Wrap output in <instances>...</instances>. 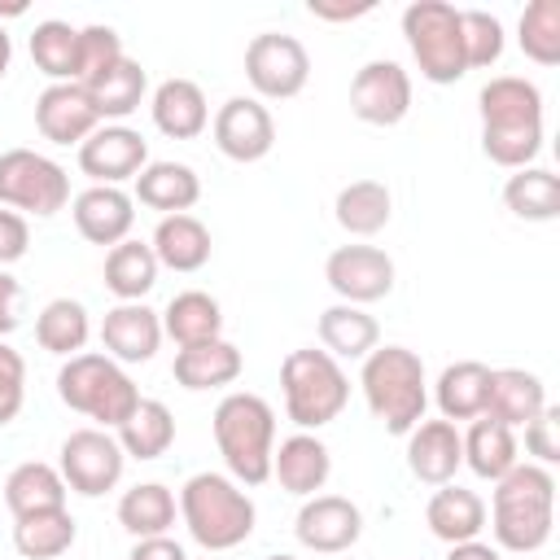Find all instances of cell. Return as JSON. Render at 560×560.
I'll use <instances>...</instances> for the list:
<instances>
[{
	"instance_id": "1",
	"label": "cell",
	"mask_w": 560,
	"mask_h": 560,
	"mask_svg": "<svg viewBox=\"0 0 560 560\" xmlns=\"http://www.w3.org/2000/svg\"><path fill=\"white\" fill-rule=\"evenodd\" d=\"M481 153L494 166L521 171L542 153V92L521 74H499L477 92Z\"/></svg>"
},
{
	"instance_id": "2",
	"label": "cell",
	"mask_w": 560,
	"mask_h": 560,
	"mask_svg": "<svg viewBox=\"0 0 560 560\" xmlns=\"http://www.w3.org/2000/svg\"><path fill=\"white\" fill-rule=\"evenodd\" d=\"M556 525V477L542 464H516L494 481L490 529L503 551H538L547 547Z\"/></svg>"
},
{
	"instance_id": "3",
	"label": "cell",
	"mask_w": 560,
	"mask_h": 560,
	"mask_svg": "<svg viewBox=\"0 0 560 560\" xmlns=\"http://www.w3.org/2000/svg\"><path fill=\"white\" fill-rule=\"evenodd\" d=\"M214 446L228 464V477L236 486H262L271 477V451H276V411L262 394L236 389L214 407Z\"/></svg>"
},
{
	"instance_id": "4",
	"label": "cell",
	"mask_w": 560,
	"mask_h": 560,
	"mask_svg": "<svg viewBox=\"0 0 560 560\" xmlns=\"http://www.w3.org/2000/svg\"><path fill=\"white\" fill-rule=\"evenodd\" d=\"M179 516L197 547L206 551H232L254 534L258 508L228 472H192L179 490Z\"/></svg>"
},
{
	"instance_id": "5",
	"label": "cell",
	"mask_w": 560,
	"mask_h": 560,
	"mask_svg": "<svg viewBox=\"0 0 560 560\" xmlns=\"http://www.w3.org/2000/svg\"><path fill=\"white\" fill-rule=\"evenodd\" d=\"M359 385H363L368 411L385 424V433L407 438L424 420L429 381H424V363H420L416 350H407V346H376L363 359Z\"/></svg>"
},
{
	"instance_id": "6",
	"label": "cell",
	"mask_w": 560,
	"mask_h": 560,
	"mask_svg": "<svg viewBox=\"0 0 560 560\" xmlns=\"http://www.w3.org/2000/svg\"><path fill=\"white\" fill-rule=\"evenodd\" d=\"M280 389H284V416L302 433L332 424L350 402V376L341 372V363L328 350H315V346L284 354Z\"/></svg>"
},
{
	"instance_id": "7",
	"label": "cell",
	"mask_w": 560,
	"mask_h": 560,
	"mask_svg": "<svg viewBox=\"0 0 560 560\" xmlns=\"http://www.w3.org/2000/svg\"><path fill=\"white\" fill-rule=\"evenodd\" d=\"M57 398L70 411L96 420L101 429H118L136 411L140 389L122 372V363H114L109 354L83 350V354H74V359L61 363V372H57Z\"/></svg>"
},
{
	"instance_id": "8",
	"label": "cell",
	"mask_w": 560,
	"mask_h": 560,
	"mask_svg": "<svg viewBox=\"0 0 560 560\" xmlns=\"http://www.w3.org/2000/svg\"><path fill=\"white\" fill-rule=\"evenodd\" d=\"M402 39L429 83H459L468 74L459 9L446 0H416L402 9Z\"/></svg>"
},
{
	"instance_id": "9",
	"label": "cell",
	"mask_w": 560,
	"mask_h": 560,
	"mask_svg": "<svg viewBox=\"0 0 560 560\" xmlns=\"http://www.w3.org/2000/svg\"><path fill=\"white\" fill-rule=\"evenodd\" d=\"M70 201V175L61 162L35 153V149H9L0 153V206L18 210L22 219H48Z\"/></svg>"
},
{
	"instance_id": "10",
	"label": "cell",
	"mask_w": 560,
	"mask_h": 560,
	"mask_svg": "<svg viewBox=\"0 0 560 560\" xmlns=\"http://www.w3.org/2000/svg\"><path fill=\"white\" fill-rule=\"evenodd\" d=\"M122 468H127V455L109 429H74L61 442L57 472H61L66 490H74L83 499H101L105 490H114L122 481Z\"/></svg>"
},
{
	"instance_id": "11",
	"label": "cell",
	"mask_w": 560,
	"mask_h": 560,
	"mask_svg": "<svg viewBox=\"0 0 560 560\" xmlns=\"http://www.w3.org/2000/svg\"><path fill=\"white\" fill-rule=\"evenodd\" d=\"M245 79L258 92V101H289L311 79V52L293 35L262 31L245 48Z\"/></svg>"
},
{
	"instance_id": "12",
	"label": "cell",
	"mask_w": 560,
	"mask_h": 560,
	"mask_svg": "<svg viewBox=\"0 0 560 560\" xmlns=\"http://www.w3.org/2000/svg\"><path fill=\"white\" fill-rule=\"evenodd\" d=\"M350 114L372 127H398L411 114V74L389 57L359 66L350 79Z\"/></svg>"
},
{
	"instance_id": "13",
	"label": "cell",
	"mask_w": 560,
	"mask_h": 560,
	"mask_svg": "<svg viewBox=\"0 0 560 560\" xmlns=\"http://www.w3.org/2000/svg\"><path fill=\"white\" fill-rule=\"evenodd\" d=\"M324 280L341 302L368 306L394 293V258L381 245H337L324 262Z\"/></svg>"
},
{
	"instance_id": "14",
	"label": "cell",
	"mask_w": 560,
	"mask_h": 560,
	"mask_svg": "<svg viewBox=\"0 0 560 560\" xmlns=\"http://www.w3.org/2000/svg\"><path fill=\"white\" fill-rule=\"evenodd\" d=\"M149 166V140L127 127V122H101L83 144H79V171L92 184H122L136 179Z\"/></svg>"
},
{
	"instance_id": "15",
	"label": "cell",
	"mask_w": 560,
	"mask_h": 560,
	"mask_svg": "<svg viewBox=\"0 0 560 560\" xmlns=\"http://www.w3.org/2000/svg\"><path fill=\"white\" fill-rule=\"evenodd\" d=\"M214 144L223 158L232 162H262L276 144V122H271V109L258 101V96H232L219 105L214 122Z\"/></svg>"
},
{
	"instance_id": "16",
	"label": "cell",
	"mask_w": 560,
	"mask_h": 560,
	"mask_svg": "<svg viewBox=\"0 0 560 560\" xmlns=\"http://www.w3.org/2000/svg\"><path fill=\"white\" fill-rule=\"evenodd\" d=\"M293 534L306 551H319V556H337V551H350L363 534V512L359 503H350L346 494H311L293 521Z\"/></svg>"
},
{
	"instance_id": "17",
	"label": "cell",
	"mask_w": 560,
	"mask_h": 560,
	"mask_svg": "<svg viewBox=\"0 0 560 560\" xmlns=\"http://www.w3.org/2000/svg\"><path fill=\"white\" fill-rule=\"evenodd\" d=\"M35 127L52 144H83L101 127V114L83 83H48L35 96Z\"/></svg>"
},
{
	"instance_id": "18",
	"label": "cell",
	"mask_w": 560,
	"mask_h": 560,
	"mask_svg": "<svg viewBox=\"0 0 560 560\" xmlns=\"http://www.w3.org/2000/svg\"><path fill=\"white\" fill-rule=\"evenodd\" d=\"M70 214H74V228H79L83 241H92V245H109V249H114L118 241L131 236V223H136V197L122 192V188H114V184H92V188H83V192L74 197Z\"/></svg>"
},
{
	"instance_id": "19",
	"label": "cell",
	"mask_w": 560,
	"mask_h": 560,
	"mask_svg": "<svg viewBox=\"0 0 560 560\" xmlns=\"http://www.w3.org/2000/svg\"><path fill=\"white\" fill-rule=\"evenodd\" d=\"M101 346L114 363H149L162 346V315L144 302H118L101 319Z\"/></svg>"
},
{
	"instance_id": "20",
	"label": "cell",
	"mask_w": 560,
	"mask_h": 560,
	"mask_svg": "<svg viewBox=\"0 0 560 560\" xmlns=\"http://www.w3.org/2000/svg\"><path fill=\"white\" fill-rule=\"evenodd\" d=\"M464 464V438L451 420H420L407 433V468L424 486H446L455 481Z\"/></svg>"
},
{
	"instance_id": "21",
	"label": "cell",
	"mask_w": 560,
	"mask_h": 560,
	"mask_svg": "<svg viewBox=\"0 0 560 560\" xmlns=\"http://www.w3.org/2000/svg\"><path fill=\"white\" fill-rule=\"evenodd\" d=\"M542 407H547L542 376H534L525 368H490V389H486V411L481 416H490L508 429H525Z\"/></svg>"
},
{
	"instance_id": "22",
	"label": "cell",
	"mask_w": 560,
	"mask_h": 560,
	"mask_svg": "<svg viewBox=\"0 0 560 560\" xmlns=\"http://www.w3.org/2000/svg\"><path fill=\"white\" fill-rule=\"evenodd\" d=\"M332 472V455L315 433H293L271 451V477L280 481V490L311 499L315 490H324Z\"/></svg>"
},
{
	"instance_id": "23",
	"label": "cell",
	"mask_w": 560,
	"mask_h": 560,
	"mask_svg": "<svg viewBox=\"0 0 560 560\" xmlns=\"http://www.w3.org/2000/svg\"><path fill=\"white\" fill-rule=\"evenodd\" d=\"M153 127L171 140H192L210 127V105H206V92L192 83V79H162L153 88Z\"/></svg>"
},
{
	"instance_id": "24",
	"label": "cell",
	"mask_w": 560,
	"mask_h": 560,
	"mask_svg": "<svg viewBox=\"0 0 560 560\" xmlns=\"http://www.w3.org/2000/svg\"><path fill=\"white\" fill-rule=\"evenodd\" d=\"M241 368H245V359H241V350L228 341V337H214V341H197V346H184V350H175V381L184 385V389H192V394H201V389H223V385H232L236 376H241Z\"/></svg>"
},
{
	"instance_id": "25",
	"label": "cell",
	"mask_w": 560,
	"mask_h": 560,
	"mask_svg": "<svg viewBox=\"0 0 560 560\" xmlns=\"http://www.w3.org/2000/svg\"><path fill=\"white\" fill-rule=\"evenodd\" d=\"M424 521H429L433 538H442L446 547H455V542H468V538H477L486 529V503H481L477 490H464V486L446 481V486H438L429 494Z\"/></svg>"
},
{
	"instance_id": "26",
	"label": "cell",
	"mask_w": 560,
	"mask_h": 560,
	"mask_svg": "<svg viewBox=\"0 0 560 560\" xmlns=\"http://www.w3.org/2000/svg\"><path fill=\"white\" fill-rule=\"evenodd\" d=\"M136 201L166 214H188L201 201V179L188 162H149L136 175Z\"/></svg>"
},
{
	"instance_id": "27",
	"label": "cell",
	"mask_w": 560,
	"mask_h": 560,
	"mask_svg": "<svg viewBox=\"0 0 560 560\" xmlns=\"http://www.w3.org/2000/svg\"><path fill=\"white\" fill-rule=\"evenodd\" d=\"M153 258L171 271H201L210 262V228L197 214H166L153 228Z\"/></svg>"
},
{
	"instance_id": "28",
	"label": "cell",
	"mask_w": 560,
	"mask_h": 560,
	"mask_svg": "<svg viewBox=\"0 0 560 560\" xmlns=\"http://www.w3.org/2000/svg\"><path fill=\"white\" fill-rule=\"evenodd\" d=\"M486 389H490V368L477 363V359H459V363H446L438 385H433V398H438V411L442 420H477L486 411Z\"/></svg>"
},
{
	"instance_id": "29",
	"label": "cell",
	"mask_w": 560,
	"mask_h": 560,
	"mask_svg": "<svg viewBox=\"0 0 560 560\" xmlns=\"http://www.w3.org/2000/svg\"><path fill=\"white\" fill-rule=\"evenodd\" d=\"M66 481L52 464L44 459H26L18 464L9 477H4V508L18 516H31V512H52V508H66Z\"/></svg>"
},
{
	"instance_id": "30",
	"label": "cell",
	"mask_w": 560,
	"mask_h": 560,
	"mask_svg": "<svg viewBox=\"0 0 560 560\" xmlns=\"http://www.w3.org/2000/svg\"><path fill=\"white\" fill-rule=\"evenodd\" d=\"M162 337H171L179 350L184 346H197V341H214L223 337V311L210 293L201 289H184L166 302L162 311Z\"/></svg>"
},
{
	"instance_id": "31",
	"label": "cell",
	"mask_w": 560,
	"mask_h": 560,
	"mask_svg": "<svg viewBox=\"0 0 560 560\" xmlns=\"http://www.w3.org/2000/svg\"><path fill=\"white\" fill-rule=\"evenodd\" d=\"M381 341V328L376 319L363 311V306H350V302H337L328 311H319V346L341 363V359H368Z\"/></svg>"
},
{
	"instance_id": "32",
	"label": "cell",
	"mask_w": 560,
	"mask_h": 560,
	"mask_svg": "<svg viewBox=\"0 0 560 560\" xmlns=\"http://www.w3.org/2000/svg\"><path fill=\"white\" fill-rule=\"evenodd\" d=\"M114 438L127 459H158L175 442V416L162 398H140L136 411L114 429Z\"/></svg>"
},
{
	"instance_id": "33",
	"label": "cell",
	"mask_w": 560,
	"mask_h": 560,
	"mask_svg": "<svg viewBox=\"0 0 560 560\" xmlns=\"http://www.w3.org/2000/svg\"><path fill=\"white\" fill-rule=\"evenodd\" d=\"M503 206L525 223L560 219V175L547 166H521L503 184Z\"/></svg>"
},
{
	"instance_id": "34",
	"label": "cell",
	"mask_w": 560,
	"mask_h": 560,
	"mask_svg": "<svg viewBox=\"0 0 560 560\" xmlns=\"http://www.w3.org/2000/svg\"><path fill=\"white\" fill-rule=\"evenodd\" d=\"M459 438H464V464L481 481H499L503 472H512L521 464L516 459V433L490 416H477L468 424V433H459Z\"/></svg>"
},
{
	"instance_id": "35",
	"label": "cell",
	"mask_w": 560,
	"mask_h": 560,
	"mask_svg": "<svg viewBox=\"0 0 560 560\" xmlns=\"http://www.w3.org/2000/svg\"><path fill=\"white\" fill-rule=\"evenodd\" d=\"M153 284H158V258H153L149 241H131L127 236L105 254V289L118 302H140Z\"/></svg>"
},
{
	"instance_id": "36",
	"label": "cell",
	"mask_w": 560,
	"mask_h": 560,
	"mask_svg": "<svg viewBox=\"0 0 560 560\" xmlns=\"http://www.w3.org/2000/svg\"><path fill=\"white\" fill-rule=\"evenodd\" d=\"M175 494L162 486V481H140L131 490H122L118 499V525L131 534V538H158L175 525Z\"/></svg>"
},
{
	"instance_id": "37",
	"label": "cell",
	"mask_w": 560,
	"mask_h": 560,
	"mask_svg": "<svg viewBox=\"0 0 560 560\" xmlns=\"http://www.w3.org/2000/svg\"><path fill=\"white\" fill-rule=\"evenodd\" d=\"M74 534H79V525L66 508L31 512V516L13 521V551L26 556V560H57L74 547Z\"/></svg>"
},
{
	"instance_id": "38",
	"label": "cell",
	"mask_w": 560,
	"mask_h": 560,
	"mask_svg": "<svg viewBox=\"0 0 560 560\" xmlns=\"http://www.w3.org/2000/svg\"><path fill=\"white\" fill-rule=\"evenodd\" d=\"M332 214L350 236H376L394 214V197L381 179H354L337 192Z\"/></svg>"
},
{
	"instance_id": "39",
	"label": "cell",
	"mask_w": 560,
	"mask_h": 560,
	"mask_svg": "<svg viewBox=\"0 0 560 560\" xmlns=\"http://www.w3.org/2000/svg\"><path fill=\"white\" fill-rule=\"evenodd\" d=\"M88 337H92V319H88V306L74 302V298H52V302L35 315V341H39L48 354L74 359V354H83Z\"/></svg>"
},
{
	"instance_id": "40",
	"label": "cell",
	"mask_w": 560,
	"mask_h": 560,
	"mask_svg": "<svg viewBox=\"0 0 560 560\" xmlns=\"http://www.w3.org/2000/svg\"><path fill=\"white\" fill-rule=\"evenodd\" d=\"M31 61L52 83H79V26L61 18H44L31 31Z\"/></svg>"
},
{
	"instance_id": "41",
	"label": "cell",
	"mask_w": 560,
	"mask_h": 560,
	"mask_svg": "<svg viewBox=\"0 0 560 560\" xmlns=\"http://www.w3.org/2000/svg\"><path fill=\"white\" fill-rule=\"evenodd\" d=\"M144 88H149L144 66H140V61H131V57H122L109 74H101L96 83H88V96H92V105H96L101 122H122L127 114H136V109H140Z\"/></svg>"
},
{
	"instance_id": "42",
	"label": "cell",
	"mask_w": 560,
	"mask_h": 560,
	"mask_svg": "<svg viewBox=\"0 0 560 560\" xmlns=\"http://www.w3.org/2000/svg\"><path fill=\"white\" fill-rule=\"evenodd\" d=\"M516 39H521V52L529 61L556 66L560 61V0H534V4H525L521 26H516Z\"/></svg>"
},
{
	"instance_id": "43",
	"label": "cell",
	"mask_w": 560,
	"mask_h": 560,
	"mask_svg": "<svg viewBox=\"0 0 560 560\" xmlns=\"http://www.w3.org/2000/svg\"><path fill=\"white\" fill-rule=\"evenodd\" d=\"M459 31H464V61L468 70L494 66L503 57V22L486 9H459Z\"/></svg>"
},
{
	"instance_id": "44",
	"label": "cell",
	"mask_w": 560,
	"mask_h": 560,
	"mask_svg": "<svg viewBox=\"0 0 560 560\" xmlns=\"http://www.w3.org/2000/svg\"><path fill=\"white\" fill-rule=\"evenodd\" d=\"M122 57H127V52H122V39H118L114 26L92 22V26L79 31V83H83V88L96 83L101 74H109Z\"/></svg>"
},
{
	"instance_id": "45",
	"label": "cell",
	"mask_w": 560,
	"mask_h": 560,
	"mask_svg": "<svg viewBox=\"0 0 560 560\" xmlns=\"http://www.w3.org/2000/svg\"><path fill=\"white\" fill-rule=\"evenodd\" d=\"M26 402V359L0 337V429L18 420Z\"/></svg>"
},
{
	"instance_id": "46",
	"label": "cell",
	"mask_w": 560,
	"mask_h": 560,
	"mask_svg": "<svg viewBox=\"0 0 560 560\" xmlns=\"http://www.w3.org/2000/svg\"><path fill=\"white\" fill-rule=\"evenodd\" d=\"M525 455H534V464L551 468L560 459V411L542 407L529 424H525Z\"/></svg>"
},
{
	"instance_id": "47",
	"label": "cell",
	"mask_w": 560,
	"mask_h": 560,
	"mask_svg": "<svg viewBox=\"0 0 560 560\" xmlns=\"http://www.w3.org/2000/svg\"><path fill=\"white\" fill-rule=\"evenodd\" d=\"M26 245H31V223L18 210H4L0 206V267L26 258Z\"/></svg>"
},
{
	"instance_id": "48",
	"label": "cell",
	"mask_w": 560,
	"mask_h": 560,
	"mask_svg": "<svg viewBox=\"0 0 560 560\" xmlns=\"http://www.w3.org/2000/svg\"><path fill=\"white\" fill-rule=\"evenodd\" d=\"M22 324V284L0 267V337H9Z\"/></svg>"
},
{
	"instance_id": "49",
	"label": "cell",
	"mask_w": 560,
	"mask_h": 560,
	"mask_svg": "<svg viewBox=\"0 0 560 560\" xmlns=\"http://www.w3.org/2000/svg\"><path fill=\"white\" fill-rule=\"evenodd\" d=\"M127 560H188V551L171 534H158V538H136V547L127 551Z\"/></svg>"
},
{
	"instance_id": "50",
	"label": "cell",
	"mask_w": 560,
	"mask_h": 560,
	"mask_svg": "<svg viewBox=\"0 0 560 560\" xmlns=\"http://www.w3.org/2000/svg\"><path fill=\"white\" fill-rule=\"evenodd\" d=\"M376 4L372 0H359V4H332V0H311L306 13L311 18H324V22H354V18H368Z\"/></svg>"
},
{
	"instance_id": "51",
	"label": "cell",
	"mask_w": 560,
	"mask_h": 560,
	"mask_svg": "<svg viewBox=\"0 0 560 560\" xmlns=\"http://www.w3.org/2000/svg\"><path fill=\"white\" fill-rule=\"evenodd\" d=\"M446 560H503V556H499V547L468 538V542H455V547L446 551Z\"/></svg>"
},
{
	"instance_id": "52",
	"label": "cell",
	"mask_w": 560,
	"mask_h": 560,
	"mask_svg": "<svg viewBox=\"0 0 560 560\" xmlns=\"http://www.w3.org/2000/svg\"><path fill=\"white\" fill-rule=\"evenodd\" d=\"M9 61H13V39H9V31L0 26V79H4V70H9Z\"/></svg>"
},
{
	"instance_id": "53",
	"label": "cell",
	"mask_w": 560,
	"mask_h": 560,
	"mask_svg": "<svg viewBox=\"0 0 560 560\" xmlns=\"http://www.w3.org/2000/svg\"><path fill=\"white\" fill-rule=\"evenodd\" d=\"M262 560H298V556H289V551H276V556H262Z\"/></svg>"
}]
</instances>
